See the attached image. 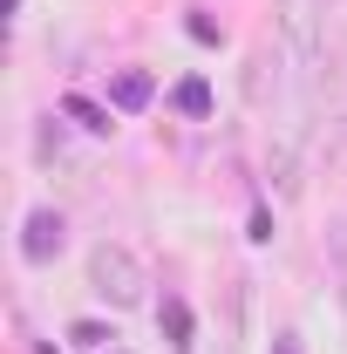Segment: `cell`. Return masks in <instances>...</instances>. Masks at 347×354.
Masks as SVG:
<instances>
[{
  "instance_id": "obj_4",
  "label": "cell",
  "mask_w": 347,
  "mask_h": 354,
  "mask_svg": "<svg viewBox=\"0 0 347 354\" xmlns=\"http://www.w3.org/2000/svg\"><path fill=\"white\" fill-rule=\"evenodd\" d=\"M150 95H157V82H150L143 68H123V75L109 82V102H116L123 116H136V109H150Z\"/></svg>"
},
{
  "instance_id": "obj_6",
  "label": "cell",
  "mask_w": 347,
  "mask_h": 354,
  "mask_svg": "<svg viewBox=\"0 0 347 354\" xmlns=\"http://www.w3.org/2000/svg\"><path fill=\"white\" fill-rule=\"evenodd\" d=\"M62 116H75L82 130H109V109H102V102H88V95H62Z\"/></svg>"
},
{
  "instance_id": "obj_3",
  "label": "cell",
  "mask_w": 347,
  "mask_h": 354,
  "mask_svg": "<svg viewBox=\"0 0 347 354\" xmlns=\"http://www.w3.org/2000/svg\"><path fill=\"white\" fill-rule=\"evenodd\" d=\"M62 239H68V225H62V212H28V225H21V259L28 266H48L55 252H62Z\"/></svg>"
},
{
  "instance_id": "obj_2",
  "label": "cell",
  "mask_w": 347,
  "mask_h": 354,
  "mask_svg": "<svg viewBox=\"0 0 347 354\" xmlns=\"http://www.w3.org/2000/svg\"><path fill=\"white\" fill-rule=\"evenodd\" d=\"M279 35H286V55L300 68H313L327 48V7L320 0H279Z\"/></svg>"
},
{
  "instance_id": "obj_8",
  "label": "cell",
  "mask_w": 347,
  "mask_h": 354,
  "mask_svg": "<svg viewBox=\"0 0 347 354\" xmlns=\"http://www.w3.org/2000/svg\"><path fill=\"white\" fill-rule=\"evenodd\" d=\"M68 341H75V348H102V341H116V334H109L102 320H75V327H68Z\"/></svg>"
},
{
  "instance_id": "obj_7",
  "label": "cell",
  "mask_w": 347,
  "mask_h": 354,
  "mask_svg": "<svg viewBox=\"0 0 347 354\" xmlns=\"http://www.w3.org/2000/svg\"><path fill=\"white\" fill-rule=\"evenodd\" d=\"M177 109H184V116H212V88L205 82H177Z\"/></svg>"
},
{
  "instance_id": "obj_5",
  "label": "cell",
  "mask_w": 347,
  "mask_h": 354,
  "mask_svg": "<svg viewBox=\"0 0 347 354\" xmlns=\"http://www.w3.org/2000/svg\"><path fill=\"white\" fill-rule=\"evenodd\" d=\"M157 327L171 334V348H177V354L191 348V307H184V300H164V307H157Z\"/></svg>"
},
{
  "instance_id": "obj_1",
  "label": "cell",
  "mask_w": 347,
  "mask_h": 354,
  "mask_svg": "<svg viewBox=\"0 0 347 354\" xmlns=\"http://www.w3.org/2000/svg\"><path fill=\"white\" fill-rule=\"evenodd\" d=\"M88 286H95L109 307H143V286H150V279H143V259H136L130 245H109V239H102V245L88 252Z\"/></svg>"
},
{
  "instance_id": "obj_9",
  "label": "cell",
  "mask_w": 347,
  "mask_h": 354,
  "mask_svg": "<svg viewBox=\"0 0 347 354\" xmlns=\"http://www.w3.org/2000/svg\"><path fill=\"white\" fill-rule=\"evenodd\" d=\"M272 354H300V334H272Z\"/></svg>"
},
{
  "instance_id": "obj_10",
  "label": "cell",
  "mask_w": 347,
  "mask_h": 354,
  "mask_svg": "<svg viewBox=\"0 0 347 354\" xmlns=\"http://www.w3.org/2000/svg\"><path fill=\"white\" fill-rule=\"evenodd\" d=\"M35 354H55V348H48V341H41V348H35Z\"/></svg>"
}]
</instances>
